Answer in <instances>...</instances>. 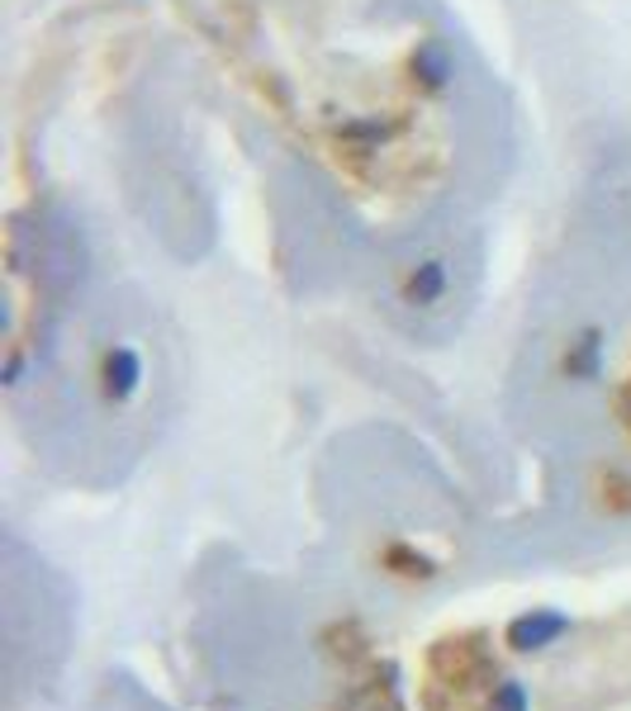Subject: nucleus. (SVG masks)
<instances>
[{
  "label": "nucleus",
  "mask_w": 631,
  "mask_h": 711,
  "mask_svg": "<svg viewBox=\"0 0 631 711\" xmlns=\"http://www.w3.org/2000/svg\"><path fill=\"white\" fill-rule=\"evenodd\" d=\"M570 631V617H560V612H528V617H518L513 627H508V645L513 650H541V645H551L555 635H565Z\"/></svg>",
  "instance_id": "nucleus-1"
},
{
  "label": "nucleus",
  "mask_w": 631,
  "mask_h": 711,
  "mask_svg": "<svg viewBox=\"0 0 631 711\" xmlns=\"http://www.w3.org/2000/svg\"><path fill=\"white\" fill-rule=\"evenodd\" d=\"M494 707H499V711H528V692H522L518 683H503V688L494 692Z\"/></svg>",
  "instance_id": "nucleus-2"
}]
</instances>
